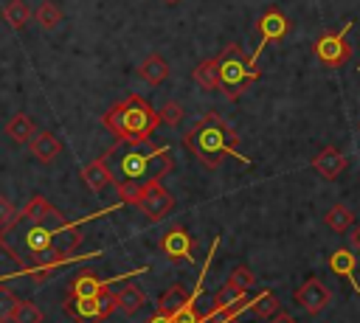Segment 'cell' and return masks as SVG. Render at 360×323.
Returning a JSON list of instances; mask_svg holds the SVG:
<instances>
[{
	"label": "cell",
	"mask_w": 360,
	"mask_h": 323,
	"mask_svg": "<svg viewBox=\"0 0 360 323\" xmlns=\"http://www.w3.org/2000/svg\"><path fill=\"white\" fill-rule=\"evenodd\" d=\"M31 154L39 163H51V160H56L62 154V140L53 132H37L31 138Z\"/></svg>",
	"instance_id": "e0dca14e"
},
{
	"label": "cell",
	"mask_w": 360,
	"mask_h": 323,
	"mask_svg": "<svg viewBox=\"0 0 360 323\" xmlns=\"http://www.w3.org/2000/svg\"><path fill=\"white\" fill-rule=\"evenodd\" d=\"M290 28H292V22L287 20V14H284L281 8H276V6L264 8V11H262V17L256 20V31H259V48H256L253 59L259 62V56H262L264 45H270V42H281V39L290 34Z\"/></svg>",
	"instance_id": "9c48e42d"
},
{
	"label": "cell",
	"mask_w": 360,
	"mask_h": 323,
	"mask_svg": "<svg viewBox=\"0 0 360 323\" xmlns=\"http://www.w3.org/2000/svg\"><path fill=\"white\" fill-rule=\"evenodd\" d=\"M112 298H115V312H124V315H135L146 303V292L129 281H121V289H115Z\"/></svg>",
	"instance_id": "9a60e30c"
},
{
	"label": "cell",
	"mask_w": 360,
	"mask_h": 323,
	"mask_svg": "<svg viewBox=\"0 0 360 323\" xmlns=\"http://www.w3.org/2000/svg\"><path fill=\"white\" fill-rule=\"evenodd\" d=\"M82 177H84V183H87V188L96 191V194H101L107 185H112V171H110V166H107L104 157L90 160V163L82 169Z\"/></svg>",
	"instance_id": "2e32d148"
},
{
	"label": "cell",
	"mask_w": 360,
	"mask_h": 323,
	"mask_svg": "<svg viewBox=\"0 0 360 323\" xmlns=\"http://www.w3.org/2000/svg\"><path fill=\"white\" fill-rule=\"evenodd\" d=\"M138 272H143V270H132V272H127V275H121V278H110V281H101L93 270H82L76 278H73V284H70V292L68 295H79V298H87V295H101V292H107L112 284H121V281H127V278H132V275H138Z\"/></svg>",
	"instance_id": "7c38bea8"
},
{
	"label": "cell",
	"mask_w": 360,
	"mask_h": 323,
	"mask_svg": "<svg viewBox=\"0 0 360 323\" xmlns=\"http://www.w3.org/2000/svg\"><path fill=\"white\" fill-rule=\"evenodd\" d=\"M160 250L172 261H194V239L186 233L183 225H174L160 236Z\"/></svg>",
	"instance_id": "8fae6325"
},
{
	"label": "cell",
	"mask_w": 360,
	"mask_h": 323,
	"mask_svg": "<svg viewBox=\"0 0 360 323\" xmlns=\"http://www.w3.org/2000/svg\"><path fill=\"white\" fill-rule=\"evenodd\" d=\"M62 312L76 323H101L110 315H115V298L110 289L101 295H87V298L68 295L62 301Z\"/></svg>",
	"instance_id": "8992f818"
},
{
	"label": "cell",
	"mask_w": 360,
	"mask_h": 323,
	"mask_svg": "<svg viewBox=\"0 0 360 323\" xmlns=\"http://www.w3.org/2000/svg\"><path fill=\"white\" fill-rule=\"evenodd\" d=\"M11 323H45V312H42V306L34 303V301H20V306H17L14 317H11Z\"/></svg>",
	"instance_id": "4316f807"
},
{
	"label": "cell",
	"mask_w": 360,
	"mask_h": 323,
	"mask_svg": "<svg viewBox=\"0 0 360 323\" xmlns=\"http://www.w3.org/2000/svg\"><path fill=\"white\" fill-rule=\"evenodd\" d=\"M101 124L115 135L118 143H146L160 126V115L143 95L129 93L101 115Z\"/></svg>",
	"instance_id": "277c9868"
},
{
	"label": "cell",
	"mask_w": 360,
	"mask_h": 323,
	"mask_svg": "<svg viewBox=\"0 0 360 323\" xmlns=\"http://www.w3.org/2000/svg\"><path fill=\"white\" fill-rule=\"evenodd\" d=\"M158 115H160V124H169V126H177L180 121H183V115H186V110H183V104L180 101H166L160 110H158Z\"/></svg>",
	"instance_id": "f546056e"
},
{
	"label": "cell",
	"mask_w": 360,
	"mask_h": 323,
	"mask_svg": "<svg viewBox=\"0 0 360 323\" xmlns=\"http://www.w3.org/2000/svg\"><path fill=\"white\" fill-rule=\"evenodd\" d=\"M312 169L323 177V180H338V174L346 169V157L338 146H323L315 157H312Z\"/></svg>",
	"instance_id": "5bb4252c"
},
{
	"label": "cell",
	"mask_w": 360,
	"mask_h": 323,
	"mask_svg": "<svg viewBox=\"0 0 360 323\" xmlns=\"http://www.w3.org/2000/svg\"><path fill=\"white\" fill-rule=\"evenodd\" d=\"M163 3H166V6H177L180 0H163Z\"/></svg>",
	"instance_id": "e575fe53"
},
{
	"label": "cell",
	"mask_w": 360,
	"mask_h": 323,
	"mask_svg": "<svg viewBox=\"0 0 360 323\" xmlns=\"http://www.w3.org/2000/svg\"><path fill=\"white\" fill-rule=\"evenodd\" d=\"M39 202L42 194H34L25 208L17 211L8 225L0 228V250L20 267V275H31L37 284L45 281L56 267L79 256V242L62 239L39 222Z\"/></svg>",
	"instance_id": "6da1fadb"
},
{
	"label": "cell",
	"mask_w": 360,
	"mask_h": 323,
	"mask_svg": "<svg viewBox=\"0 0 360 323\" xmlns=\"http://www.w3.org/2000/svg\"><path fill=\"white\" fill-rule=\"evenodd\" d=\"M228 284H233V286H239V289H253L256 278H253V272L248 270V264H236V267H231V272H228Z\"/></svg>",
	"instance_id": "f1b7e54d"
},
{
	"label": "cell",
	"mask_w": 360,
	"mask_h": 323,
	"mask_svg": "<svg viewBox=\"0 0 360 323\" xmlns=\"http://www.w3.org/2000/svg\"><path fill=\"white\" fill-rule=\"evenodd\" d=\"M217 62H219V90H222L231 101H236V98L262 76L259 62H256L253 56H248L239 42L225 45V51L217 56Z\"/></svg>",
	"instance_id": "5b68a950"
},
{
	"label": "cell",
	"mask_w": 360,
	"mask_h": 323,
	"mask_svg": "<svg viewBox=\"0 0 360 323\" xmlns=\"http://www.w3.org/2000/svg\"><path fill=\"white\" fill-rule=\"evenodd\" d=\"M242 301H248V289H239V286H233V284H222L219 289H217V295H214V306L217 309H231V306H239Z\"/></svg>",
	"instance_id": "d4e9b609"
},
{
	"label": "cell",
	"mask_w": 360,
	"mask_h": 323,
	"mask_svg": "<svg viewBox=\"0 0 360 323\" xmlns=\"http://www.w3.org/2000/svg\"><path fill=\"white\" fill-rule=\"evenodd\" d=\"M138 76H141L146 84H160V81H166V76H169V62H166L160 53H149V56L138 65Z\"/></svg>",
	"instance_id": "ac0fdd59"
},
{
	"label": "cell",
	"mask_w": 360,
	"mask_h": 323,
	"mask_svg": "<svg viewBox=\"0 0 360 323\" xmlns=\"http://www.w3.org/2000/svg\"><path fill=\"white\" fill-rule=\"evenodd\" d=\"M267 323H295V317H292V315H287V312H281V309H278V312H276V315H273V317H270V320H267Z\"/></svg>",
	"instance_id": "836d02e7"
},
{
	"label": "cell",
	"mask_w": 360,
	"mask_h": 323,
	"mask_svg": "<svg viewBox=\"0 0 360 323\" xmlns=\"http://www.w3.org/2000/svg\"><path fill=\"white\" fill-rule=\"evenodd\" d=\"M14 216H17V208L11 205V199H6V197L0 194V228H3V225H8Z\"/></svg>",
	"instance_id": "4dcf8cb0"
},
{
	"label": "cell",
	"mask_w": 360,
	"mask_h": 323,
	"mask_svg": "<svg viewBox=\"0 0 360 323\" xmlns=\"http://www.w3.org/2000/svg\"><path fill=\"white\" fill-rule=\"evenodd\" d=\"M354 256H357V253H354L352 247H338V250H332V253H329V270H332L338 278L349 281L352 289L360 295V281H357V272H354V267H357V258H354Z\"/></svg>",
	"instance_id": "4fadbf2b"
},
{
	"label": "cell",
	"mask_w": 360,
	"mask_h": 323,
	"mask_svg": "<svg viewBox=\"0 0 360 323\" xmlns=\"http://www.w3.org/2000/svg\"><path fill=\"white\" fill-rule=\"evenodd\" d=\"M236 143H239V135H236L233 126H231L222 115H217V112H205V115L183 135V146H186L205 169H219L225 157H236L239 163L250 166L253 160L245 157V154H239Z\"/></svg>",
	"instance_id": "3957f363"
},
{
	"label": "cell",
	"mask_w": 360,
	"mask_h": 323,
	"mask_svg": "<svg viewBox=\"0 0 360 323\" xmlns=\"http://www.w3.org/2000/svg\"><path fill=\"white\" fill-rule=\"evenodd\" d=\"M248 312H250L256 320H270V317L278 312V301H276V295H273L270 289H259V295L250 298Z\"/></svg>",
	"instance_id": "ffe728a7"
},
{
	"label": "cell",
	"mask_w": 360,
	"mask_h": 323,
	"mask_svg": "<svg viewBox=\"0 0 360 323\" xmlns=\"http://www.w3.org/2000/svg\"><path fill=\"white\" fill-rule=\"evenodd\" d=\"M354 28V20H346L340 25V31H332V34H321L315 42H312V53L321 65L326 67H343L349 59H352V48L346 42L349 31Z\"/></svg>",
	"instance_id": "52a82bcc"
},
{
	"label": "cell",
	"mask_w": 360,
	"mask_h": 323,
	"mask_svg": "<svg viewBox=\"0 0 360 323\" xmlns=\"http://www.w3.org/2000/svg\"><path fill=\"white\" fill-rule=\"evenodd\" d=\"M323 222H326V228H329V230H335V233H346V230L354 225V213H352L343 202H335V205L326 211Z\"/></svg>",
	"instance_id": "cb8c5ba5"
},
{
	"label": "cell",
	"mask_w": 360,
	"mask_h": 323,
	"mask_svg": "<svg viewBox=\"0 0 360 323\" xmlns=\"http://www.w3.org/2000/svg\"><path fill=\"white\" fill-rule=\"evenodd\" d=\"M3 20H6V25H8L11 31L25 28L28 20H31V8H28V3H25V0H8V3L3 6Z\"/></svg>",
	"instance_id": "44dd1931"
},
{
	"label": "cell",
	"mask_w": 360,
	"mask_h": 323,
	"mask_svg": "<svg viewBox=\"0 0 360 323\" xmlns=\"http://www.w3.org/2000/svg\"><path fill=\"white\" fill-rule=\"evenodd\" d=\"M112 171V185L118 188L121 202H129L135 188L146 183L163 180L174 169L172 149L163 146H149L146 143H115L101 154Z\"/></svg>",
	"instance_id": "7a4b0ae2"
},
{
	"label": "cell",
	"mask_w": 360,
	"mask_h": 323,
	"mask_svg": "<svg viewBox=\"0 0 360 323\" xmlns=\"http://www.w3.org/2000/svg\"><path fill=\"white\" fill-rule=\"evenodd\" d=\"M37 22L45 28V31H53L59 22H62V8L53 3V0H45V3H39V8H37Z\"/></svg>",
	"instance_id": "484cf974"
},
{
	"label": "cell",
	"mask_w": 360,
	"mask_h": 323,
	"mask_svg": "<svg viewBox=\"0 0 360 323\" xmlns=\"http://www.w3.org/2000/svg\"><path fill=\"white\" fill-rule=\"evenodd\" d=\"M292 301H295V306H301L307 315H321L326 306H329V301H332V292H329V286L321 281V278H307L295 292H292Z\"/></svg>",
	"instance_id": "30bf717a"
},
{
	"label": "cell",
	"mask_w": 360,
	"mask_h": 323,
	"mask_svg": "<svg viewBox=\"0 0 360 323\" xmlns=\"http://www.w3.org/2000/svg\"><path fill=\"white\" fill-rule=\"evenodd\" d=\"M188 303H194V301H191V295L186 292L183 284H172V286L163 289V295L158 298V309H160V312H169V315H177V312L186 309Z\"/></svg>",
	"instance_id": "d6986e66"
},
{
	"label": "cell",
	"mask_w": 360,
	"mask_h": 323,
	"mask_svg": "<svg viewBox=\"0 0 360 323\" xmlns=\"http://www.w3.org/2000/svg\"><path fill=\"white\" fill-rule=\"evenodd\" d=\"M6 135H8L14 143H31V138H34V121H31L25 112H17V115H11V121L6 124Z\"/></svg>",
	"instance_id": "7402d4cb"
},
{
	"label": "cell",
	"mask_w": 360,
	"mask_h": 323,
	"mask_svg": "<svg viewBox=\"0 0 360 323\" xmlns=\"http://www.w3.org/2000/svg\"><path fill=\"white\" fill-rule=\"evenodd\" d=\"M146 323H174V315H169V312H152L149 317H146Z\"/></svg>",
	"instance_id": "d6a6232c"
},
{
	"label": "cell",
	"mask_w": 360,
	"mask_h": 323,
	"mask_svg": "<svg viewBox=\"0 0 360 323\" xmlns=\"http://www.w3.org/2000/svg\"><path fill=\"white\" fill-rule=\"evenodd\" d=\"M357 70H360V65H357Z\"/></svg>",
	"instance_id": "d590c367"
},
{
	"label": "cell",
	"mask_w": 360,
	"mask_h": 323,
	"mask_svg": "<svg viewBox=\"0 0 360 323\" xmlns=\"http://www.w3.org/2000/svg\"><path fill=\"white\" fill-rule=\"evenodd\" d=\"M17 306H20V295L8 286H0V323H11Z\"/></svg>",
	"instance_id": "83f0119b"
},
{
	"label": "cell",
	"mask_w": 360,
	"mask_h": 323,
	"mask_svg": "<svg viewBox=\"0 0 360 323\" xmlns=\"http://www.w3.org/2000/svg\"><path fill=\"white\" fill-rule=\"evenodd\" d=\"M129 205H135L146 219L158 222V219H163V216H169V213L174 211V197H172V194L160 185V180H158V183H146V185L135 188Z\"/></svg>",
	"instance_id": "ba28073f"
},
{
	"label": "cell",
	"mask_w": 360,
	"mask_h": 323,
	"mask_svg": "<svg viewBox=\"0 0 360 323\" xmlns=\"http://www.w3.org/2000/svg\"><path fill=\"white\" fill-rule=\"evenodd\" d=\"M349 247H352L354 253H360V222L352 225V230H349Z\"/></svg>",
	"instance_id": "1f68e13d"
},
{
	"label": "cell",
	"mask_w": 360,
	"mask_h": 323,
	"mask_svg": "<svg viewBox=\"0 0 360 323\" xmlns=\"http://www.w3.org/2000/svg\"><path fill=\"white\" fill-rule=\"evenodd\" d=\"M194 81L202 90H219V62L217 59H202L194 67Z\"/></svg>",
	"instance_id": "603a6c76"
}]
</instances>
